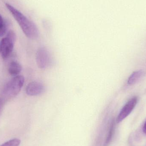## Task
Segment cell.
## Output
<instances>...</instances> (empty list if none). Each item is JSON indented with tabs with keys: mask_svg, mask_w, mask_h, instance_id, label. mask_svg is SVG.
I'll list each match as a JSON object with an SVG mask.
<instances>
[{
	"mask_svg": "<svg viewBox=\"0 0 146 146\" xmlns=\"http://www.w3.org/2000/svg\"><path fill=\"white\" fill-rule=\"evenodd\" d=\"M5 5L25 36L30 39H36L39 35V31L36 25L9 3H6Z\"/></svg>",
	"mask_w": 146,
	"mask_h": 146,
	"instance_id": "6da1fadb",
	"label": "cell"
},
{
	"mask_svg": "<svg viewBox=\"0 0 146 146\" xmlns=\"http://www.w3.org/2000/svg\"><path fill=\"white\" fill-rule=\"evenodd\" d=\"M24 82L25 79L22 76H14L4 86L2 93L3 96L8 99L14 98L20 92Z\"/></svg>",
	"mask_w": 146,
	"mask_h": 146,
	"instance_id": "7a4b0ae2",
	"label": "cell"
},
{
	"mask_svg": "<svg viewBox=\"0 0 146 146\" xmlns=\"http://www.w3.org/2000/svg\"><path fill=\"white\" fill-rule=\"evenodd\" d=\"M36 61L38 68L45 69L52 63L51 56L48 50L44 47L39 48L36 54Z\"/></svg>",
	"mask_w": 146,
	"mask_h": 146,
	"instance_id": "3957f363",
	"label": "cell"
},
{
	"mask_svg": "<svg viewBox=\"0 0 146 146\" xmlns=\"http://www.w3.org/2000/svg\"><path fill=\"white\" fill-rule=\"evenodd\" d=\"M137 97H135L130 99L123 107L117 117L116 123H120L127 117L128 116L136 106L138 102Z\"/></svg>",
	"mask_w": 146,
	"mask_h": 146,
	"instance_id": "277c9868",
	"label": "cell"
},
{
	"mask_svg": "<svg viewBox=\"0 0 146 146\" xmlns=\"http://www.w3.org/2000/svg\"><path fill=\"white\" fill-rule=\"evenodd\" d=\"M15 42L7 37L2 39L1 42V52L2 57L6 59L13 52Z\"/></svg>",
	"mask_w": 146,
	"mask_h": 146,
	"instance_id": "5b68a950",
	"label": "cell"
},
{
	"mask_svg": "<svg viewBox=\"0 0 146 146\" xmlns=\"http://www.w3.org/2000/svg\"><path fill=\"white\" fill-rule=\"evenodd\" d=\"M44 90V87L42 83L38 82H32L27 86L26 92L29 96H37L43 93Z\"/></svg>",
	"mask_w": 146,
	"mask_h": 146,
	"instance_id": "8992f818",
	"label": "cell"
},
{
	"mask_svg": "<svg viewBox=\"0 0 146 146\" xmlns=\"http://www.w3.org/2000/svg\"><path fill=\"white\" fill-rule=\"evenodd\" d=\"M22 67L18 62L13 61L9 66L8 72L9 74L13 76H17L22 71Z\"/></svg>",
	"mask_w": 146,
	"mask_h": 146,
	"instance_id": "52a82bcc",
	"label": "cell"
},
{
	"mask_svg": "<svg viewBox=\"0 0 146 146\" xmlns=\"http://www.w3.org/2000/svg\"><path fill=\"white\" fill-rule=\"evenodd\" d=\"M144 74V72L142 70L135 71L132 73L129 76L128 80V83L129 85H133L136 83L139 80Z\"/></svg>",
	"mask_w": 146,
	"mask_h": 146,
	"instance_id": "ba28073f",
	"label": "cell"
},
{
	"mask_svg": "<svg viewBox=\"0 0 146 146\" xmlns=\"http://www.w3.org/2000/svg\"><path fill=\"white\" fill-rule=\"evenodd\" d=\"M115 129V122L114 121H112L111 122V124L110 129H109V133H108V135H107L106 139L104 146H108L110 144L111 141L112 137H113V135H114Z\"/></svg>",
	"mask_w": 146,
	"mask_h": 146,
	"instance_id": "9c48e42d",
	"label": "cell"
},
{
	"mask_svg": "<svg viewBox=\"0 0 146 146\" xmlns=\"http://www.w3.org/2000/svg\"><path fill=\"white\" fill-rule=\"evenodd\" d=\"M21 140L18 139H14L7 141L0 146H19Z\"/></svg>",
	"mask_w": 146,
	"mask_h": 146,
	"instance_id": "30bf717a",
	"label": "cell"
},
{
	"mask_svg": "<svg viewBox=\"0 0 146 146\" xmlns=\"http://www.w3.org/2000/svg\"><path fill=\"white\" fill-rule=\"evenodd\" d=\"M9 23L7 21H5V24L2 27L0 28V37L4 36L7 33Z\"/></svg>",
	"mask_w": 146,
	"mask_h": 146,
	"instance_id": "8fae6325",
	"label": "cell"
},
{
	"mask_svg": "<svg viewBox=\"0 0 146 146\" xmlns=\"http://www.w3.org/2000/svg\"><path fill=\"white\" fill-rule=\"evenodd\" d=\"M5 21H4L3 20V18H2L1 15L0 14V28L2 27L4 25L5 23Z\"/></svg>",
	"mask_w": 146,
	"mask_h": 146,
	"instance_id": "7c38bea8",
	"label": "cell"
},
{
	"mask_svg": "<svg viewBox=\"0 0 146 146\" xmlns=\"http://www.w3.org/2000/svg\"><path fill=\"white\" fill-rule=\"evenodd\" d=\"M143 131L145 134H146V121L144 123V126L143 127Z\"/></svg>",
	"mask_w": 146,
	"mask_h": 146,
	"instance_id": "4fadbf2b",
	"label": "cell"
},
{
	"mask_svg": "<svg viewBox=\"0 0 146 146\" xmlns=\"http://www.w3.org/2000/svg\"><path fill=\"white\" fill-rule=\"evenodd\" d=\"M0 52H1V42H0Z\"/></svg>",
	"mask_w": 146,
	"mask_h": 146,
	"instance_id": "5bb4252c",
	"label": "cell"
}]
</instances>
